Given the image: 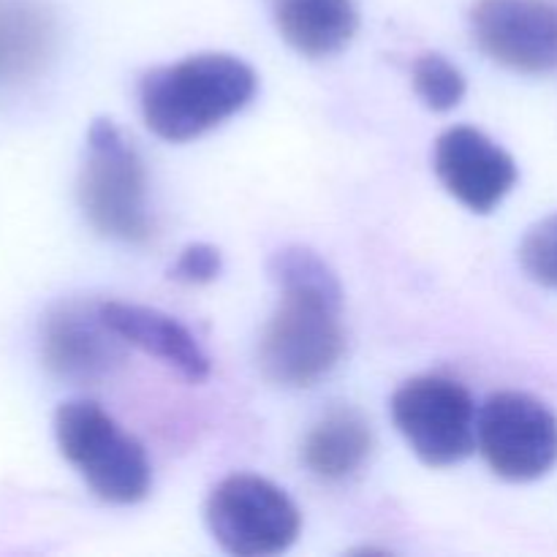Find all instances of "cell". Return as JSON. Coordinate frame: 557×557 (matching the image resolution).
I'll use <instances>...</instances> for the list:
<instances>
[{
	"label": "cell",
	"instance_id": "6da1fadb",
	"mask_svg": "<svg viewBox=\"0 0 557 557\" xmlns=\"http://www.w3.org/2000/svg\"><path fill=\"white\" fill-rule=\"evenodd\" d=\"M267 272L281 288V305L261 332V373L275 386H313L346 348L341 281L308 248L277 250Z\"/></svg>",
	"mask_w": 557,
	"mask_h": 557
},
{
	"label": "cell",
	"instance_id": "7a4b0ae2",
	"mask_svg": "<svg viewBox=\"0 0 557 557\" xmlns=\"http://www.w3.org/2000/svg\"><path fill=\"white\" fill-rule=\"evenodd\" d=\"M256 87L259 76L237 54H190L141 76V117L166 141L199 139L243 112L253 101Z\"/></svg>",
	"mask_w": 557,
	"mask_h": 557
},
{
	"label": "cell",
	"instance_id": "3957f363",
	"mask_svg": "<svg viewBox=\"0 0 557 557\" xmlns=\"http://www.w3.org/2000/svg\"><path fill=\"white\" fill-rule=\"evenodd\" d=\"M54 441L92 495L107 504L131 506L150 493L152 468L145 446L96 403H63L54 413Z\"/></svg>",
	"mask_w": 557,
	"mask_h": 557
},
{
	"label": "cell",
	"instance_id": "277c9868",
	"mask_svg": "<svg viewBox=\"0 0 557 557\" xmlns=\"http://www.w3.org/2000/svg\"><path fill=\"white\" fill-rule=\"evenodd\" d=\"M79 205L103 237L136 245L152 234L145 163L112 120H96L87 131Z\"/></svg>",
	"mask_w": 557,
	"mask_h": 557
},
{
	"label": "cell",
	"instance_id": "5b68a950",
	"mask_svg": "<svg viewBox=\"0 0 557 557\" xmlns=\"http://www.w3.org/2000/svg\"><path fill=\"white\" fill-rule=\"evenodd\" d=\"M210 536L234 557L281 555L297 542L302 517L277 484L253 473H234L210 493L205 506Z\"/></svg>",
	"mask_w": 557,
	"mask_h": 557
},
{
	"label": "cell",
	"instance_id": "8992f818",
	"mask_svg": "<svg viewBox=\"0 0 557 557\" xmlns=\"http://www.w3.org/2000/svg\"><path fill=\"white\" fill-rule=\"evenodd\" d=\"M392 419L413 455L430 468H449L476 449L479 411L471 392L451 379L422 375L392 395Z\"/></svg>",
	"mask_w": 557,
	"mask_h": 557
},
{
	"label": "cell",
	"instance_id": "52a82bcc",
	"mask_svg": "<svg viewBox=\"0 0 557 557\" xmlns=\"http://www.w3.org/2000/svg\"><path fill=\"white\" fill-rule=\"evenodd\" d=\"M476 446L495 476L536 482L557 462V417L525 392H498L479 408Z\"/></svg>",
	"mask_w": 557,
	"mask_h": 557
},
{
	"label": "cell",
	"instance_id": "ba28073f",
	"mask_svg": "<svg viewBox=\"0 0 557 557\" xmlns=\"http://www.w3.org/2000/svg\"><path fill=\"white\" fill-rule=\"evenodd\" d=\"M471 33L490 60L520 74L557 71L555 0H476Z\"/></svg>",
	"mask_w": 557,
	"mask_h": 557
},
{
	"label": "cell",
	"instance_id": "9c48e42d",
	"mask_svg": "<svg viewBox=\"0 0 557 557\" xmlns=\"http://www.w3.org/2000/svg\"><path fill=\"white\" fill-rule=\"evenodd\" d=\"M123 346L103 319L101 302H63L44 321V364L65 384L87 386L109 379L123 364Z\"/></svg>",
	"mask_w": 557,
	"mask_h": 557
},
{
	"label": "cell",
	"instance_id": "30bf717a",
	"mask_svg": "<svg viewBox=\"0 0 557 557\" xmlns=\"http://www.w3.org/2000/svg\"><path fill=\"white\" fill-rule=\"evenodd\" d=\"M433 169L441 185L471 212H493L517 185V163L498 141L471 125L444 131Z\"/></svg>",
	"mask_w": 557,
	"mask_h": 557
},
{
	"label": "cell",
	"instance_id": "8fae6325",
	"mask_svg": "<svg viewBox=\"0 0 557 557\" xmlns=\"http://www.w3.org/2000/svg\"><path fill=\"white\" fill-rule=\"evenodd\" d=\"M101 313L125 346L161 359L185 381L199 384L210 375V359L205 348L174 315L134 302H101Z\"/></svg>",
	"mask_w": 557,
	"mask_h": 557
},
{
	"label": "cell",
	"instance_id": "7c38bea8",
	"mask_svg": "<svg viewBox=\"0 0 557 557\" xmlns=\"http://www.w3.org/2000/svg\"><path fill=\"white\" fill-rule=\"evenodd\" d=\"M277 33L308 58L337 54L359 27L354 0H272Z\"/></svg>",
	"mask_w": 557,
	"mask_h": 557
},
{
	"label": "cell",
	"instance_id": "4fadbf2b",
	"mask_svg": "<svg viewBox=\"0 0 557 557\" xmlns=\"http://www.w3.org/2000/svg\"><path fill=\"white\" fill-rule=\"evenodd\" d=\"M373 446L368 419L354 408H335L308 433L305 466L326 482H341L364 466Z\"/></svg>",
	"mask_w": 557,
	"mask_h": 557
},
{
	"label": "cell",
	"instance_id": "5bb4252c",
	"mask_svg": "<svg viewBox=\"0 0 557 557\" xmlns=\"http://www.w3.org/2000/svg\"><path fill=\"white\" fill-rule=\"evenodd\" d=\"M413 90L433 112H449L466 96V76L438 52L422 54L413 63Z\"/></svg>",
	"mask_w": 557,
	"mask_h": 557
},
{
	"label": "cell",
	"instance_id": "9a60e30c",
	"mask_svg": "<svg viewBox=\"0 0 557 557\" xmlns=\"http://www.w3.org/2000/svg\"><path fill=\"white\" fill-rule=\"evenodd\" d=\"M520 264L528 277L557 288V215L539 221L520 245Z\"/></svg>",
	"mask_w": 557,
	"mask_h": 557
},
{
	"label": "cell",
	"instance_id": "2e32d148",
	"mask_svg": "<svg viewBox=\"0 0 557 557\" xmlns=\"http://www.w3.org/2000/svg\"><path fill=\"white\" fill-rule=\"evenodd\" d=\"M223 270L221 250L212 248L207 243H194L180 253V259L174 261V267L169 270V275L180 283H188V286H201V283H212Z\"/></svg>",
	"mask_w": 557,
	"mask_h": 557
}]
</instances>
